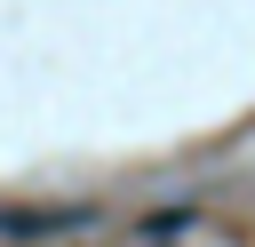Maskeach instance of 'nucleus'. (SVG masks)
<instances>
[{"mask_svg":"<svg viewBox=\"0 0 255 247\" xmlns=\"http://www.w3.org/2000/svg\"><path fill=\"white\" fill-rule=\"evenodd\" d=\"M96 207H0V231L8 239H32V231H88Z\"/></svg>","mask_w":255,"mask_h":247,"instance_id":"f257e3e1","label":"nucleus"}]
</instances>
